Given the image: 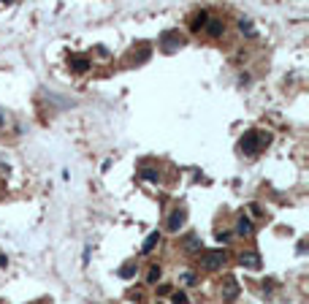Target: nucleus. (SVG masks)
<instances>
[{
  "label": "nucleus",
  "instance_id": "obj_1",
  "mask_svg": "<svg viewBox=\"0 0 309 304\" xmlns=\"http://www.w3.org/2000/svg\"><path fill=\"white\" fill-rule=\"evenodd\" d=\"M268 141H271V136L263 133V130H247V133L241 136V141H239V150L244 152L247 158H255Z\"/></svg>",
  "mask_w": 309,
  "mask_h": 304
},
{
  "label": "nucleus",
  "instance_id": "obj_2",
  "mask_svg": "<svg viewBox=\"0 0 309 304\" xmlns=\"http://www.w3.org/2000/svg\"><path fill=\"white\" fill-rule=\"evenodd\" d=\"M222 263H228V253L225 250H206V253H201V266H204V269L214 272V269H220Z\"/></svg>",
  "mask_w": 309,
  "mask_h": 304
},
{
  "label": "nucleus",
  "instance_id": "obj_3",
  "mask_svg": "<svg viewBox=\"0 0 309 304\" xmlns=\"http://www.w3.org/2000/svg\"><path fill=\"white\" fill-rule=\"evenodd\" d=\"M160 47H163V52H176V49L185 47V35L179 33V30H166L163 35H160Z\"/></svg>",
  "mask_w": 309,
  "mask_h": 304
},
{
  "label": "nucleus",
  "instance_id": "obj_4",
  "mask_svg": "<svg viewBox=\"0 0 309 304\" xmlns=\"http://www.w3.org/2000/svg\"><path fill=\"white\" fill-rule=\"evenodd\" d=\"M185 217H187V212L185 209H174L168 215V223H166V226H168V231H179L182 226H185Z\"/></svg>",
  "mask_w": 309,
  "mask_h": 304
},
{
  "label": "nucleus",
  "instance_id": "obj_5",
  "mask_svg": "<svg viewBox=\"0 0 309 304\" xmlns=\"http://www.w3.org/2000/svg\"><path fill=\"white\" fill-rule=\"evenodd\" d=\"M206 22H209V14H206V11H195L190 17V30H192V33H198V30L206 27Z\"/></svg>",
  "mask_w": 309,
  "mask_h": 304
},
{
  "label": "nucleus",
  "instance_id": "obj_6",
  "mask_svg": "<svg viewBox=\"0 0 309 304\" xmlns=\"http://www.w3.org/2000/svg\"><path fill=\"white\" fill-rule=\"evenodd\" d=\"M241 266H247V269H261V255H258V253H241Z\"/></svg>",
  "mask_w": 309,
  "mask_h": 304
},
{
  "label": "nucleus",
  "instance_id": "obj_7",
  "mask_svg": "<svg viewBox=\"0 0 309 304\" xmlns=\"http://www.w3.org/2000/svg\"><path fill=\"white\" fill-rule=\"evenodd\" d=\"M204 30L212 35V38H220V35L225 33V25H222V19H212V17H209V22H206Z\"/></svg>",
  "mask_w": 309,
  "mask_h": 304
},
{
  "label": "nucleus",
  "instance_id": "obj_8",
  "mask_svg": "<svg viewBox=\"0 0 309 304\" xmlns=\"http://www.w3.org/2000/svg\"><path fill=\"white\" fill-rule=\"evenodd\" d=\"M252 231H255V228H252V220L241 215L239 223H236V234H239V236H252Z\"/></svg>",
  "mask_w": 309,
  "mask_h": 304
},
{
  "label": "nucleus",
  "instance_id": "obj_9",
  "mask_svg": "<svg viewBox=\"0 0 309 304\" xmlns=\"http://www.w3.org/2000/svg\"><path fill=\"white\" fill-rule=\"evenodd\" d=\"M68 65L76 71V74H84V71L90 68V60H87V57H79V54H73V57H68Z\"/></svg>",
  "mask_w": 309,
  "mask_h": 304
},
{
  "label": "nucleus",
  "instance_id": "obj_10",
  "mask_svg": "<svg viewBox=\"0 0 309 304\" xmlns=\"http://www.w3.org/2000/svg\"><path fill=\"white\" fill-rule=\"evenodd\" d=\"M236 293H239V285H236V280L234 277H228L225 280V285H222V296L231 302V299H236Z\"/></svg>",
  "mask_w": 309,
  "mask_h": 304
},
{
  "label": "nucleus",
  "instance_id": "obj_11",
  "mask_svg": "<svg viewBox=\"0 0 309 304\" xmlns=\"http://www.w3.org/2000/svg\"><path fill=\"white\" fill-rule=\"evenodd\" d=\"M158 245H160V231H152V234L146 236V242L141 245V253H152Z\"/></svg>",
  "mask_w": 309,
  "mask_h": 304
},
{
  "label": "nucleus",
  "instance_id": "obj_12",
  "mask_svg": "<svg viewBox=\"0 0 309 304\" xmlns=\"http://www.w3.org/2000/svg\"><path fill=\"white\" fill-rule=\"evenodd\" d=\"M139 174H141V179H146V182H160V171L149 169V166H144V169H141Z\"/></svg>",
  "mask_w": 309,
  "mask_h": 304
},
{
  "label": "nucleus",
  "instance_id": "obj_13",
  "mask_svg": "<svg viewBox=\"0 0 309 304\" xmlns=\"http://www.w3.org/2000/svg\"><path fill=\"white\" fill-rule=\"evenodd\" d=\"M136 272H139V263H128V266L119 269V277H122V280H130V277H136Z\"/></svg>",
  "mask_w": 309,
  "mask_h": 304
},
{
  "label": "nucleus",
  "instance_id": "obj_14",
  "mask_svg": "<svg viewBox=\"0 0 309 304\" xmlns=\"http://www.w3.org/2000/svg\"><path fill=\"white\" fill-rule=\"evenodd\" d=\"M185 247H187L190 253H198V250H201V239H198V236H187Z\"/></svg>",
  "mask_w": 309,
  "mask_h": 304
},
{
  "label": "nucleus",
  "instance_id": "obj_15",
  "mask_svg": "<svg viewBox=\"0 0 309 304\" xmlns=\"http://www.w3.org/2000/svg\"><path fill=\"white\" fill-rule=\"evenodd\" d=\"M239 30H241L244 35H250V38L255 35V30H252V22H250V19H239Z\"/></svg>",
  "mask_w": 309,
  "mask_h": 304
},
{
  "label": "nucleus",
  "instance_id": "obj_16",
  "mask_svg": "<svg viewBox=\"0 0 309 304\" xmlns=\"http://www.w3.org/2000/svg\"><path fill=\"white\" fill-rule=\"evenodd\" d=\"M160 280V266H152L149 275H146V282H158Z\"/></svg>",
  "mask_w": 309,
  "mask_h": 304
},
{
  "label": "nucleus",
  "instance_id": "obj_17",
  "mask_svg": "<svg viewBox=\"0 0 309 304\" xmlns=\"http://www.w3.org/2000/svg\"><path fill=\"white\" fill-rule=\"evenodd\" d=\"M174 304H187V296H185L182 291H176V293H174Z\"/></svg>",
  "mask_w": 309,
  "mask_h": 304
},
{
  "label": "nucleus",
  "instance_id": "obj_18",
  "mask_svg": "<svg viewBox=\"0 0 309 304\" xmlns=\"http://www.w3.org/2000/svg\"><path fill=\"white\" fill-rule=\"evenodd\" d=\"M231 239V234H228V231H217V242H228Z\"/></svg>",
  "mask_w": 309,
  "mask_h": 304
},
{
  "label": "nucleus",
  "instance_id": "obj_19",
  "mask_svg": "<svg viewBox=\"0 0 309 304\" xmlns=\"http://www.w3.org/2000/svg\"><path fill=\"white\" fill-rule=\"evenodd\" d=\"M0 171H6V166H3V163H0Z\"/></svg>",
  "mask_w": 309,
  "mask_h": 304
}]
</instances>
